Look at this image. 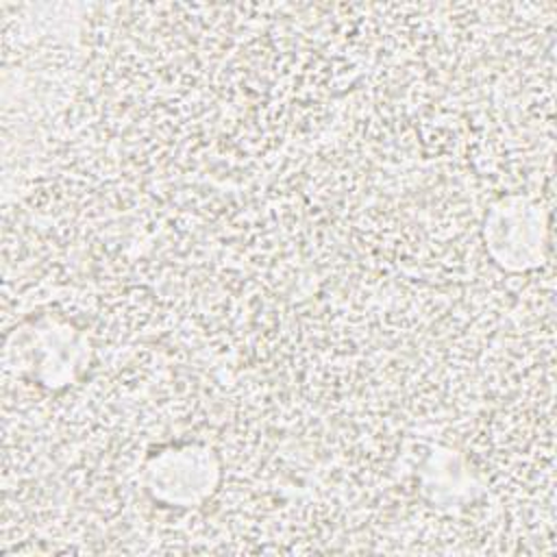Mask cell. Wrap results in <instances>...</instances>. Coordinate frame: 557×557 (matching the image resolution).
Segmentation results:
<instances>
[{
    "mask_svg": "<svg viewBox=\"0 0 557 557\" xmlns=\"http://www.w3.org/2000/svg\"><path fill=\"white\" fill-rule=\"evenodd\" d=\"M215 483L218 461L213 450L202 444L170 446L146 461L148 492L168 505H198L211 496Z\"/></svg>",
    "mask_w": 557,
    "mask_h": 557,
    "instance_id": "cell-1",
    "label": "cell"
},
{
    "mask_svg": "<svg viewBox=\"0 0 557 557\" xmlns=\"http://www.w3.org/2000/svg\"><path fill=\"white\" fill-rule=\"evenodd\" d=\"M485 242L496 263L507 270H531L542 263V207L524 196L500 198L485 220Z\"/></svg>",
    "mask_w": 557,
    "mask_h": 557,
    "instance_id": "cell-2",
    "label": "cell"
}]
</instances>
